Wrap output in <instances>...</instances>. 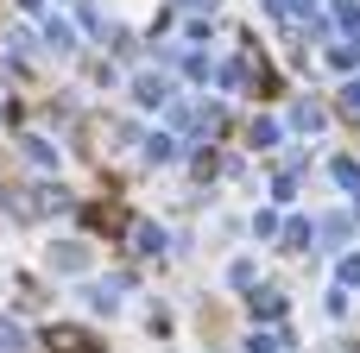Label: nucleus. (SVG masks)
<instances>
[{
	"label": "nucleus",
	"mask_w": 360,
	"mask_h": 353,
	"mask_svg": "<svg viewBox=\"0 0 360 353\" xmlns=\"http://www.w3.org/2000/svg\"><path fill=\"white\" fill-rule=\"evenodd\" d=\"M253 353H278V341H266V335H253Z\"/></svg>",
	"instance_id": "4"
},
{
	"label": "nucleus",
	"mask_w": 360,
	"mask_h": 353,
	"mask_svg": "<svg viewBox=\"0 0 360 353\" xmlns=\"http://www.w3.org/2000/svg\"><path fill=\"white\" fill-rule=\"evenodd\" d=\"M51 353H95V341L82 328H51Z\"/></svg>",
	"instance_id": "1"
},
{
	"label": "nucleus",
	"mask_w": 360,
	"mask_h": 353,
	"mask_svg": "<svg viewBox=\"0 0 360 353\" xmlns=\"http://www.w3.org/2000/svg\"><path fill=\"white\" fill-rule=\"evenodd\" d=\"M0 353H25V335H19L13 322H0Z\"/></svg>",
	"instance_id": "2"
},
{
	"label": "nucleus",
	"mask_w": 360,
	"mask_h": 353,
	"mask_svg": "<svg viewBox=\"0 0 360 353\" xmlns=\"http://www.w3.org/2000/svg\"><path fill=\"white\" fill-rule=\"evenodd\" d=\"M165 95H171V88H165V82H152V76H146V82H139V101H146V107H152V101H165Z\"/></svg>",
	"instance_id": "3"
}]
</instances>
